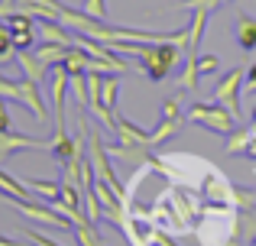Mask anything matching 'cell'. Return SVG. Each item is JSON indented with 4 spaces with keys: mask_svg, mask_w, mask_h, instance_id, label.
Returning a JSON list of instances; mask_svg holds the SVG:
<instances>
[{
    "mask_svg": "<svg viewBox=\"0 0 256 246\" xmlns=\"http://www.w3.org/2000/svg\"><path fill=\"white\" fill-rule=\"evenodd\" d=\"M32 55H36L42 65H49V68H52V65H62V62H65V55H68V45L46 42V39H42V42H39L36 49H32Z\"/></svg>",
    "mask_w": 256,
    "mask_h": 246,
    "instance_id": "8fae6325",
    "label": "cell"
},
{
    "mask_svg": "<svg viewBox=\"0 0 256 246\" xmlns=\"http://www.w3.org/2000/svg\"><path fill=\"white\" fill-rule=\"evenodd\" d=\"M6 32H10V29H6V23H0V36H6Z\"/></svg>",
    "mask_w": 256,
    "mask_h": 246,
    "instance_id": "1f68e13d",
    "label": "cell"
},
{
    "mask_svg": "<svg viewBox=\"0 0 256 246\" xmlns=\"http://www.w3.org/2000/svg\"><path fill=\"white\" fill-rule=\"evenodd\" d=\"M26 149H49L52 152V139H32L13 130H0V159L13 156V152H26Z\"/></svg>",
    "mask_w": 256,
    "mask_h": 246,
    "instance_id": "5b68a950",
    "label": "cell"
},
{
    "mask_svg": "<svg viewBox=\"0 0 256 246\" xmlns=\"http://www.w3.org/2000/svg\"><path fill=\"white\" fill-rule=\"evenodd\" d=\"M218 68H220L218 55H198V71H201V75H214Z\"/></svg>",
    "mask_w": 256,
    "mask_h": 246,
    "instance_id": "83f0119b",
    "label": "cell"
},
{
    "mask_svg": "<svg viewBox=\"0 0 256 246\" xmlns=\"http://www.w3.org/2000/svg\"><path fill=\"white\" fill-rule=\"evenodd\" d=\"M185 120L204 126V130H211V133H220V136H230V133L237 130V120H234L220 104H192Z\"/></svg>",
    "mask_w": 256,
    "mask_h": 246,
    "instance_id": "7a4b0ae2",
    "label": "cell"
},
{
    "mask_svg": "<svg viewBox=\"0 0 256 246\" xmlns=\"http://www.w3.org/2000/svg\"><path fill=\"white\" fill-rule=\"evenodd\" d=\"M26 188L36 191L42 201H52V198H58V191H62V182H46V178H26Z\"/></svg>",
    "mask_w": 256,
    "mask_h": 246,
    "instance_id": "5bb4252c",
    "label": "cell"
},
{
    "mask_svg": "<svg viewBox=\"0 0 256 246\" xmlns=\"http://www.w3.org/2000/svg\"><path fill=\"white\" fill-rule=\"evenodd\" d=\"M0 117H10L6 114V97H0Z\"/></svg>",
    "mask_w": 256,
    "mask_h": 246,
    "instance_id": "f546056e",
    "label": "cell"
},
{
    "mask_svg": "<svg viewBox=\"0 0 256 246\" xmlns=\"http://www.w3.org/2000/svg\"><path fill=\"white\" fill-rule=\"evenodd\" d=\"M244 78L246 75L237 68L230 75H224L218 81V88H214V104H220L234 120H240V88H244Z\"/></svg>",
    "mask_w": 256,
    "mask_h": 246,
    "instance_id": "3957f363",
    "label": "cell"
},
{
    "mask_svg": "<svg viewBox=\"0 0 256 246\" xmlns=\"http://www.w3.org/2000/svg\"><path fill=\"white\" fill-rule=\"evenodd\" d=\"M208 19H211V10H194L192 13V23H188V42H185L188 55H198L201 36H204V29H208Z\"/></svg>",
    "mask_w": 256,
    "mask_h": 246,
    "instance_id": "9c48e42d",
    "label": "cell"
},
{
    "mask_svg": "<svg viewBox=\"0 0 256 246\" xmlns=\"http://www.w3.org/2000/svg\"><path fill=\"white\" fill-rule=\"evenodd\" d=\"M68 91H72V101L78 104V110L88 107V78L84 75H68Z\"/></svg>",
    "mask_w": 256,
    "mask_h": 246,
    "instance_id": "e0dca14e",
    "label": "cell"
},
{
    "mask_svg": "<svg viewBox=\"0 0 256 246\" xmlns=\"http://www.w3.org/2000/svg\"><path fill=\"white\" fill-rule=\"evenodd\" d=\"M114 133H117V139L124 146H150V133L140 130L133 120H126L120 114H114Z\"/></svg>",
    "mask_w": 256,
    "mask_h": 246,
    "instance_id": "52a82bcc",
    "label": "cell"
},
{
    "mask_svg": "<svg viewBox=\"0 0 256 246\" xmlns=\"http://www.w3.org/2000/svg\"><path fill=\"white\" fill-rule=\"evenodd\" d=\"M162 120H185V114H182V101H178V97H169V101L162 104Z\"/></svg>",
    "mask_w": 256,
    "mask_h": 246,
    "instance_id": "484cf974",
    "label": "cell"
},
{
    "mask_svg": "<svg viewBox=\"0 0 256 246\" xmlns=\"http://www.w3.org/2000/svg\"><path fill=\"white\" fill-rule=\"evenodd\" d=\"M84 217L94 224V227H98V221L104 217V208H100V198L94 195V188H91V191H84Z\"/></svg>",
    "mask_w": 256,
    "mask_h": 246,
    "instance_id": "603a6c76",
    "label": "cell"
},
{
    "mask_svg": "<svg viewBox=\"0 0 256 246\" xmlns=\"http://www.w3.org/2000/svg\"><path fill=\"white\" fill-rule=\"evenodd\" d=\"M20 104H23L26 110H32V117H36V123H46L49 120V110H46V101H42V94H39V84L32 81V78H23L20 81Z\"/></svg>",
    "mask_w": 256,
    "mask_h": 246,
    "instance_id": "8992f818",
    "label": "cell"
},
{
    "mask_svg": "<svg viewBox=\"0 0 256 246\" xmlns=\"http://www.w3.org/2000/svg\"><path fill=\"white\" fill-rule=\"evenodd\" d=\"M82 13L91 16V19H98V23H107V3H104V0H84Z\"/></svg>",
    "mask_w": 256,
    "mask_h": 246,
    "instance_id": "cb8c5ba5",
    "label": "cell"
},
{
    "mask_svg": "<svg viewBox=\"0 0 256 246\" xmlns=\"http://www.w3.org/2000/svg\"><path fill=\"white\" fill-rule=\"evenodd\" d=\"M32 19H36V16H30L26 10H20V6H16L4 23H6V29H10V32H30L32 29Z\"/></svg>",
    "mask_w": 256,
    "mask_h": 246,
    "instance_id": "d6986e66",
    "label": "cell"
},
{
    "mask_svg": "<svg viewBox=\"0 0 256 246\" xmlns=\"http://www.w3.org/2000/svg\"><path fill=\"white\" fill-rule=\"evenodd\" d=\"M23 237H26L30 243H36V246H62V243L49 240V237H46L42 230H36V227H23Z\"/></svg>",
    "mask_w": 256,
    "mask_h": 246,
    "instance_id": "4316f807",
    "label": "cell"
},
{
    "mask_svg": "<svg viewBox=\"0 0 256 246\" xmlns=\"http://www.w3.org/2000/svg\"><path fill=\"white\" fill-rule=\"evenodd\" d=\"M250 133H253V126L234 130L230 136H227V152H246V146H250Z\"/></svg>",
    "mask_w": 256,
    "mask_h": 246,
    "instance_id": "7402d4cb",
    "label": "cell"
},
{
    "mask_svg": "<svg viewBox=\"0 0 256 246\" xmlns=\"http://www.w3.org/2000/svg\"><path fill=\"white\" fill-rule=\"evenodd\" d=\"M104 45L117 55H136L150 81H166L172 75V68H178L182 62V52L175 42H124V39H117V42H104Z\"/></svg>",
    "mask_w": 256,
    "mask_h": 246,
    "instance_id": "6da1fadb",
    "label": "cell"
},
{
    "mask_svg": "<svg viewBox=\"0 0 256 246\" xmlns=\"http://www.w3.org/2000/svg\"><path fill=\"white\" fill-rule=\"evenodd\" d=\"M0 246H23V243H16V240H10V237H0Z\"/></svg>",
    "mask_w": 256,
    "mask_h": 246,
    "instance_id": "f1b7e54d",
    "label": "cell"
},
{
    "mask_svg": "<svg viewBox=\"0 0 256 246\" xmlns=\"http://www.w3.org/2000/svg\"><path fill=\"white\" fill-rule=\"evenodd\" d=\"M198 78H201V71H198V55H188V58H185V68H182L178 84H182V88H188V91L194 94V91H198Z\"/></svg>",
    "mask_w": 256,
    "mask_h": 246,
    "instance_id": "2e32d148",
    "label": "cell"
},
{
    "mask_svg": "<svg viewBox=\"0 0 256 246\" xmlns=\"http://www.w3.org/2000/svg\"><path fill=\"white\" fill-rule=\"evenodd\" d=\"M224 3H227V0H224Z\"/></svg>",
    "mask_w": 256,
    "mask_h": 246,
    "instance_id": "836d02e7",
    "label": "cell"
},
{
    "mask_svg": "<svg viewBox=\"0 0 256 246\" xmlns=\"http://www.w3.org/2000/svg\"><path fill=\"white\" fill-rule=\"evenodd\" d=\"M250 120H253V126H256V104H253V110H250Z\"/></svg>",
    "mask_w": 256,
    "mask_h": 246,
    "instance_id": "4dcf8cb0",
    "label": "cell"
},
{
    "mask_svg": "<svg viewBox=\"0 0 256 246\" xmlns=\"http://www.w3.org/2000/svg\"><path fill=\"white\" fill-rule=\"evenodd\" d=\"M178 126H182V120H159V126L150 133V146H162L166 139H169L172 133L178 130Z\"/></svg>",
    "mask_w": 256,
    "mask_h": 246,
    "instance_id": "44dd1931",
    "label": "cell"
},
{
    "mask_svg": "<svg viewBox=\"0 0 256 246\" xmlns=\"http://www.w3.org/2000/svg\"><path fill=\"white\" fill-rule=\"evenodd\" d=\"M6 201H10L13 208H16L20 214L26 217V221H32V224H42V227H56V230H68V227H72V221H65L62 214H56L49 204H39V201H16V198H6Z\"/></svg>",
    "mask_w": 256,
    "mask_h": 246,
    "instance_id": "277c9868",
    "label": "cell"
},
{
    "mask_svg": "<svg viewBox=\"0 0 256 246\" xmlns=\"http://www.w3.org/2000/svg\"><path fill=\"white\" fill-rule=\"evenodd\" d=\"M16 62H20V68H23V75L32 78L36 84H42L46 78H49V65H42L32 52H16Z\"/></svg>",
    "mask_w": 256,
    "mask_h": 246,
    "instance_id": "30bf717a",
    "label": "cell"
},
{
    "mask_svg": "<svg viewBox=\"0 0 256 246\" xmlns=\"http://www.w3.org/2000/svg\"><path fill=\"white\" fill-rule=\"evenodd\" d=\"M234 39L244 52L256 49V19L250 13H237V23H234Z\"/></svg>",
    "mask_w": 256,
    "mask_h": 246,
    "instance_id": "ba28073f",
    "label": "cell"
},
{
    "mask_svg": "<svg viewBox=\"0 0 256 246\" xmlns=\"http://www.w3.org/2000/svg\"><path fill=\"white\" fill-rule=\"evenodd\" d=\"M10 36H13V49H16V52H32V49H36V32H10Z\"/></svg>",
    "mask_w": 256,
    "mask_h": 246,
    "instance_id": "d4e9b609",
    "label": "cell"
},
{
    "mask_svg": "<svg viewBox=\"0 0 256 246\" xmlns=\"http://www.w3.org/2000/svg\"><path fill=\"white\" fill-rule=\"evenodd\" d=\"M62 65H65V71H68V75H84V71H88V55H84L82 49H75V45H72Z\"/></svg>",
    "mask_w": 256,
    "mask_h": 246,
    "instance_id": "ffe728a7",
    "label": "cell"
},
{
    "mask_svg": "<svg viewBox=\"0 0 256 246\" xmlns=\"http://www.w3.org/2000/svg\"><path fill=\"white\" fill-rule=\"evenodd\" d=\"M58 201L72 211H82V188H78L72 178H62V191H58Z\"/></svg>",
    "mask_w": 256,
    "mask_h": 246,
    "instance_id": "9a60e30c",
    "label": "cell"
},
{
    "mask_svg": "<svg viewBox=\"0 0 256 246\" xmlns=\"http://www.w3.org/2000/svg\"><path fill=\"white\" fill-rule=\"evenodd\" d=\"M117 94H120V78L117 75H104V88H100V104L104 107H117Z\"/></svg>",
    "mask_w": 256,
    "mask_h": 246,
    "instance_id": "ac0fdd59",
    "label": "cell"
},
{
    "mask_svg": "<svg viewBox=\"0 0 256 246\" xmlns=\"http://www.w3.org/2000/svg\"><path fill=\"white\" fill-rule=\"evenodd\" d=\"M4 198H16V201H23V198H32V191L26 188L23 182H16L10 172L0 169V201H4Z\"/></svg>",
    "mask_w": 256,
    "mask_h": 246,
    "instance_id": "7c38bea8",
    "label": "cell"
},
{
    "mask_svg": "<svg viewBox=\"0 0 256 246\" xmlns=\"http://www.w3.org/2000/svg\"><path fill=\"white\" fill-rule=\"evenodd\" d=\"M250 246H256V237H253V240H250Z\"/></svg>",
    "mask_w": 256,
    "mask_h": 246,
    "instance_id": "d6a6232c",
    "label": "cell"
},
{
    "mask_svg": "<svg viewBox=\"0 0 256 246\" xmlns=\"http://www.w3.org/2000/svg\"><path fill=\"white\" fill-rule=\"evenodd\" d=\"M39 23H42L46 42H58V45H68V49H72V39H75V36H68V29H65L58 19H39Z\"/></svg>",
    "mask_w": 256,
    "mask_h": 246,
    "instance_id": "4fadbf2b",
    "label": "cell"
}]
</instances>
